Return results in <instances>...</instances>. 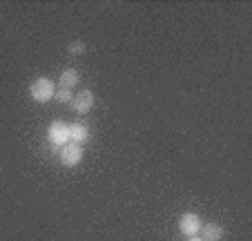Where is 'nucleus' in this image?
Returning a JSON list of instances; mask_svg holds the SVG:
<instances>
[{
	"label": "nucleus",
	"instance_id": "nucleus-2",
	"mask_svg": "<svg viewBox=\"0 0 252 241\" xmlns=\"http://www.w3.org/2000/svg\"><path fill=\"white\" fill-rule=\"evenodd\" d=\"M47 141L54 147V152L61 150L63 145H67L69 143V125L63 123V121H54L47 128Z\"/></svg>",
	"mask_w": 252,
	"mask_h": 241
},
{
	"label": "nucleus",
	"instance_id": "nucleus-11",
	"mask_svg": "<svg viewBox=\"0 0 252 241\" xmlns=\"http://www.w3.org/2000/svg\"><path fill=\"white\" fill-rule=\"evenodd\" d=\"M188 241H203V239H199V237H190Z\"/></svg>",
	"mask_w": 252,
	"mask_h": 241
},
{
	"label": "nucleus",
	"instance_id": "nucleus-3",
	"mask_svg": "<svg viewBox=\"0 0 252 241\" xmlns=\"http://www.w3.org/2000/svg\"><path fill=\"white\" fill-rule=\"evenodd\" d=\"M83 154H85V150H83V145H76V143H67V145L61 147V152H58V156H61V163L67 168H76L78 163L83 161Z\"/></svg>",
	"mask_w": 252,
	"mask_h": 241
},
{
	"label": "nucleus",
	"instance_id": "nucleus-7",
	"mask_svg": "<svg viewBox=\"0 0 252 241\" xmlns=\"http://www.w3.org/2000/svg\"><path fill=\"white\" fill-rule=\"evenodd\" d=\"M201 239L203 241H221L223 239V228L219 223H208V226L201 228Z\"/></svg>",
	"mask_w": 252,
	"mask_h": 241
},
{
	"label": "nucleus",
	"instance_id": "nucleus-4",
	"mask_svg": "<svg viewBox=\"0 0 252 241\" xmlns=\"http://www.w3.org/2000/svg\"><path fill=\"white\" fill-rule=\"evenodd\" d=\"M201 228H203V221H201V217L196 212H186L179 219V230H181V235H186L188 239L199 235Z\"/></svg>",
	"mask_w": 252,
	"mask_h": 241
},
{
	"label": "nucleus",
	"instance_id": "nucleus-9",
	"mask_svg": "<svg viewBox=\"0 0 252 241\" xmlns=\"http://www.w3.org/2000/svg\"><path fill=\"white\" fill-rule=\"evenodd\" d=\"M67 49H69L71 56H83L87 47H85V43H83V40H71L69 47H67Z\"/></svg>",
	"mask_w": 252,
	"mask_h": 241
},
{
	"label": "nucleus",
	"instance_id": "nucleus-10",
	"mask_svg": "<svg viewBox=\"0 0 252 241\" xmlns=\"http://www.w3.org/2000/svg\"><path fill=\"white\" fill-rule=\"evenodd\" d=\"M71 99H74V92L71 90H56V101L58 103H71Z\"/></svg>",
	"mask_w": 252,
	"mask_h": 241
},
{
	"label": "nucleus",
	"instance_id": "nucleus-8",
	"mask_svg": "<svg viewBox=\"0 0 252 241\" xmlns=\"http://www.w3.org/2000/svg\"><path fill=\"white\" fill-rule=\"evenodd\" d=\"M78 80H81V74L76 69H65L61 74V78H58V83H61L63 90H74L78 85Z\"/></svg>",
	"mask_w": 252,
	"mask_h": 241
},
{
	"label": "nucleus",
	"instance_id": "nucleus-5",
	"mask_svg": "<svg viewBox=\"0 0 252 241\" xmlns=\"http://www.w3.org/2000/svg\"><path fill=\"white\" fill-rule=\"evenodd\" d=\"M94 103H96V96H94V92L92 90H83V92H78L74 99H71V109L76 114H90L92 112V107H94Z\"/></svg>",
	"mask_w": 252,
	"mask_h": 241
},
{
	"label": "nucleus",
	"instance_id": "nucleus-1",
	"mask_svg": "<svg viewBox=\"0 0 252 241\" xmlns=\"http://www.w3.org/2000/svg\"><path fill=\"white\" fill-rule=\"evenodd\" d=\"M29 94L36 103H47L56 96V83L49 80L47 76H38L36 80H32V85H29Z\"/></svg>",
	"mask_w": 252,
	"mask_h": 241
},
{
	"label": "nucleus",
	"instance_id": "nucleus-6",
	"mask_svg": "<svg viewBox=\"0 0 252 241\" xmlns=\"http://www.w3.org/2000/svg\"><path fill=\"white\" fill-rule=\"evenodd\" d=\"M90 128L85 123H71L69 125V141L76 143V145H83V143L90 141Z\"/></svg>",
	"mask_w": 252,
	"mask_h": 241
}]
</instances>
